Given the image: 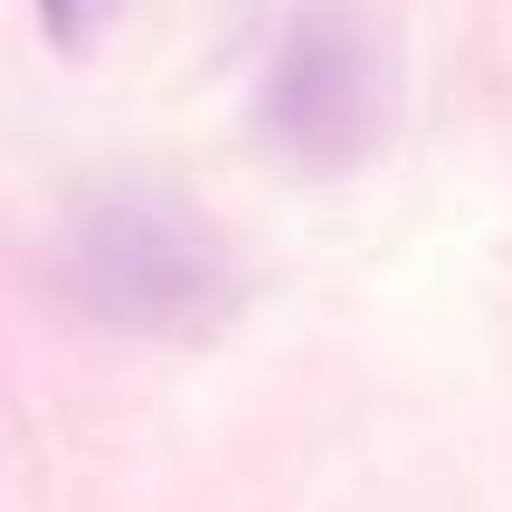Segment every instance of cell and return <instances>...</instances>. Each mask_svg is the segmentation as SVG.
<instances>
[{"instance_id": "cell-2", "label": "cell", "mask_w": 512, "mask_h": 512, "mask_svg": "<svg viewBox=\"0 0 512 512\" xmlns=\"http://www.w3.org/2000/svg\"><path fill=\"white\" fill-rule=\"evenodd\" d=\"M266 124L304 162H351L380 133V57L351 10H304L275 38L266 67Z\"/></svg>"}, {"instance_id": "cell-1", "label": "cell", "mask_w": 512, "mask_h": 512, "mask_svg": "<svg viewBox=\"0 0 512 512\" xmlns=\"http://www.w3.org/2000/svg\"><path fill=\"white\" fill-rule=\"evenodd\" d=\"M67 294L124 332H200L228 313V256L171 200H105L67 228Z\"/></svg>"}, {"instance_id": "cell-3", "label": "cell", "mask_w": 512, "mask_h": 512, "mask_svg": "<svg viewBox=\"0 0 512 512\" xmlns=\"http://www.w3.org/2000/svg\"><path fill=\"white\" fill-rule=\"evenodd\" d=\"M38 19H48V38H57V48H86V38L114 19V0H38Z\"/></svg>"}]
</instances>
